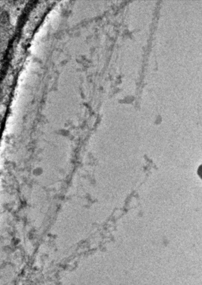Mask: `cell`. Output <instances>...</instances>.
I'll list each match as a JSON object with an SVG mask.
<instances>
[{"instance_id": "cell-1", "label": "cell", "mask_w": 202, "mask_h": 285, "mask_svg": "<svg viewBox=\"0 0 202 285\" xmlns=\"http://www.w3.org/2000/svg\"><path fill=\"white\" fill-rule=\"evenodd\" d=\"M198 174L199 176L202 179V165H201L198 168Z\"/></svg>"}]
</instances>
